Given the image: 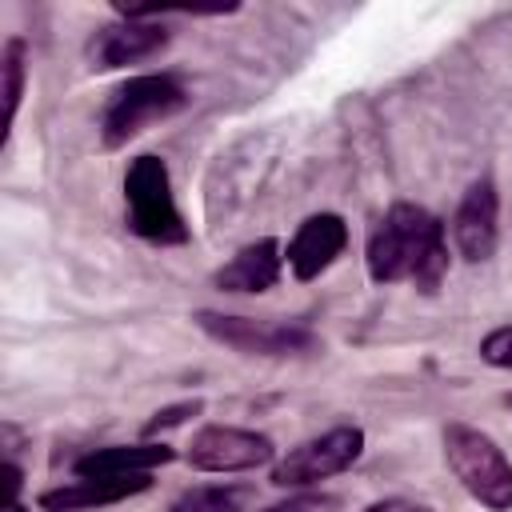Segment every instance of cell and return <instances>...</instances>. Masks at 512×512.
<instances>
[{"mask_svg": "<svg viewBox=\"0 0 512 512\" xmlns=\"http://www.w3.org/2000/svg\"><path fill=\"white\" fill-rule=\"evenodd\" d=\"M368 276L376 284H400L412 280L420 292H436L440 280L448 276V240L444 224L408 200H396L384 220L372 228L368 248H364Z\"/></svg>", "mask_w": 512, "mask_h": 512, "instance_id": "obj_1", "label": "cell"}, {"mask_svg": "<svg viewBox=\"0 0 512 512\" xmlns=\"http://www.w3.org/2000/svg\"><path fill=\"white\" fill-rule=\"evenodd\" d=\"M444 460L472 500H480L492 512L512 508V464L488 432H480L472 424H448L444 428Z\"/></svg>", "mask_w": 512, "mask_h": 512, "instance_id": "obj_2", "label": "cell"}, {"mask_svg": "<svg viewBox=\"0 0 512 512\" xmlns=\"http://www.w3.org/2000/svg\"><path fill=\"white\" fill-rule=\"evenodd\" d=\"M184 104H188V92L176 76H168V72L132 76L112 92L104 120H100V140H104V148H124L156 120L176 116Z\"/></svg>", "mask_w": 512, "mask_h": 512, "instance_id": "obj_3", "label": "cell"}, {"mask_svg": "<svg viewBox=\"0 0 512 512\" xmlns=\"http://www.w3.org/2000/svg\"><path fill=\"white\" fill-rule=\"evenodd\" d=\"M124 204H128V224L136 236H144L152 244H184L188 240V224H184L176 196H172L168 164L160 156L144 152L128 164Z\"/></svg>", "mask_w": 512, "mask_h": 512, "instance_id": "obj_4", "label": "cell"}, {"mask_svg": "<svg viewBox=\"0 0 512 512\" xmlns=\"http://www.w3.org/2000/svg\"><path fill=\"white\" fill-rule=\"evenodd\" d=\"M360 452H364V432L356 424L328 428V432L296 444L288 456H280L272 468V484L276 488H312L328 476L348 472L360 460Z\"/></svg>", "mask_w": 512, "mask_h": 512, "instance_id": "obj_5", "label": "cell"}, {"mask_svg": "<svg viewBox=\"0 0 512 512\" xmlns=\"http://www.w3.org/2000/svg\"><path fill=\"white\" fill-rule=\"evenodd\" d=\"M212 340L244 352V356H296L316 348V332L296 320H252V316H224V312H196L192 316Z\"/></svg>", "mask_w": 512, "mask_h": 512, "instance_id": "obj_6", "label": "cell"}, {"mask_svg": "<svg viewBox=\"0 0 512 512\" xmlns=\"http://www.w3.org/2000/svg\"><path fill=\"white\" fill-rule=\"evenodd\" d=\"M188 464L196 472H252L260 464H268L276 456L272 436L252 432V428H236V424H208L188 440Z\"/></svg>", "mask_w": 512, "mask_h": 512, "instance_id": "obj_7", "label": "cell"}, {"mask_svg": "<svg viewBox=\"0 0 512 512\" xmlns=\"http://www.w3.org/2000/svg\"><path fill=\"white\" fill-rule=\"evenodd\" d=\"M168 48V28L152 24V20H128L120 16L116 24H104L92 32L88 40V68L92 72H112L124 64H140L156 52Z\"/></svg>", "mask_w": 512, "mask_h": 512, "instance_id": "obj_8", "label": "cell"}, {"mask_svg": "<svg viewBox=\"0 0 512 512\" xmlns=\"http://www.w3.org/2000/svg\"><path fill=\"white\" fill-rule=\"evenodd\" d=\"M344 248H348V224L336 212H316L296 228L284 260L296 280H316L320 272H328L336 264V256Z\"/></svg>", "mask_w": 512, "mask_h": 512, "instance_id": "obj_9", "label": "cell"}, {"mask_svg": "<svg viewBox=\"0 0 512 512\" xmlns=\"http://www.w3.org/2000/svg\"><path fill=\"white\" fill-rule=\"evenodd\" d=\"M496 232H500L496 228V188H492V180H476L464 192V200H460V208L452 216L456 252L464 260L480 264V260H488L496 252Z\"/></svg>", "mask_w": 512, "mask_h": 512, "instance_id": "obj_10", "label": "cell"}, {"mask_svg": "<svg viewBox=\"0 0 512 512\" xmlns=\"http://www.w3.org/2000/svg\"><path fill=\"white\" fill-rule=\"evenodd\" d=\"M176 452L164 440H140V444H108L84 452L72 472L76 480H100V476H148L160 464H172Z\"/></svg>", "mask_w": 512, "mask_h": 512, "instance_id": "obj_11", "label": "cell"}, {"mask_svg": "<svg viewBox=\"0 0 512 512\" xmlns=\"http://www.w3.org/2000/svg\"><path fill=\"white\" fill-rule=\"evenodd\" d=\"M284 272V252L272 236H260L252 244H244L224 268L212 272V284L224 292H268Z\"/></svg>", "mask_w": 512, "mask_h": 512, "instance_id": "obj_12", "label": "cell"}, {"mask_svg": "<svg viewBox=\"0 0 512 512\" xmlns=\"http://www.w3.org/2000/svg\"><path fill=\"white\" fill-rule=\"evenodd\" d=\"M152 480L148 476H100V480H72L60 488H48L36 496V504L44 512H84V508H104V504H120L136 492H148Z\"/></svg>", "mask_w": 512, "mask_h": 512, "instance_id": "obj_13", "label": "cell"}, {"mask_svg": "<svg viewBox=\"0 0 512 512\" xmlns=\"http://www.w3.org/2000/svg\"><path fill=\"white\" fill-rule=\"evenodd\" d=\"M24 56H28V48H24L20 36H12L4 44V52H0V72H4V136L12 132L16 108H20V96H24V72H28Z\"/></svg>", "mask_w": 512, "mask_h": 512, "instance_id": "obj_14", "label": "cell"}, {"mask_svg": "<svg viewBox=\"0 0 512 512\" xmlns=\"http://www.w3.org/2000/svg\"><path fill=\"white\" fill-rule=\"evenodd\" d=\"M240 508H244V492H240V488L200 484V488L180 492L168 512H240Z\"/></svg>", "mask_w": 512, "mask_h": 512, "instance_id": "obj_15", "label": "cell"}, {"mask_svg": "<svg viewBox=\"0 0 512 512\" xmlns=\"http://www.w3.org/2000/svg\"><path fill=\"white\" fill-rule=\"evenodd\" d=\"M480 360L492 368H512V324H500L480 340Z\"/></svg>", "mask_w": 512, "mask_h": 512, "instance_id": "obj_16", "label": "cell"}, {"mask_svg": "<svg viewBox=\"0 0 512 512\" xmlns=\"http://www.w3.org/2000/svg\"><path fill=\"white\" fill-rule=\"evenodd\" d=\"M204 404L200 400H184V404H172V408H160L148 424H144V440H156L160 432H168V428H176V424H184L188 416H196Z\"/></svg>", "mask_w": 512, "mask_h": 512, "instance_id": "obj_17", "label": "cell"}, {"mask_svg": "<svg viewBox=\"0 0 512 512\" xmlns=\"http://www.w3.org/2000/svg\"><path fill=\"white\" fill-rule=\"evenodd\" d=\"M332 508H336L332 496L304 492V496H288V500H280V504H272V508H264V512H332Z\"/></svg>", "mask_w": 512, "mask_h": 512, "instance_id": "obj_18", "label": "cell"}, {"mask_svg": "<svg viewBox=\"0 0 512 512\" xmlns=\"http://www.w3.org/2000/svg\"><path fill=\"white\" fill-rule=\"evenodd\" d=\"M364 512H432V508H428V504H416V500H404V496H392V500L368 504Z\"/></svg>", "mask_w": 512, "mask_h": 512, "instance_id": "obj_19", "label": "cell"}, {"mask_svg": "<svg viewBox=\"0 0 512 512\" xmlns=\"http://www.w3.org/2000/svg\"><path fill=\"white\" fill-rule=\"evenodd\" d=\"M0 476H4V504H16V492H20V480H24V472H20L12 460H4Z\"/></svg>", "mask_w": 512, "mask_h": 512, "instance_id": "obj_20", "label": "cell"}, {"mask_svg": "<svg viewBox=\"0 0 512 512\" xmlns=\"http://www.w3.org/2000/svg\"><path fill=\"white\" fill-rule=\"evenodd\" d=\"M4 512H28V508H24L20 500H16V504H4Z\"/></svg>", "mask_w": 512, "mask_h": 512, "instance_id": "obj_21", "label": "cell"}, {"mask_svg": "<svg viewBox=\"0 0 512 512\" xmlns=\"http://www.w3.org/2000/svg\"><path fill=\"white\" fill-rule=\"evenodd\" d=\"M504 404H508V408H512V392H508V396H504Z\"/></svg>", "mask_w": 512, "mask_h": 512, "instance_id": "obj_22", "label": "cell"}]
</instances>
